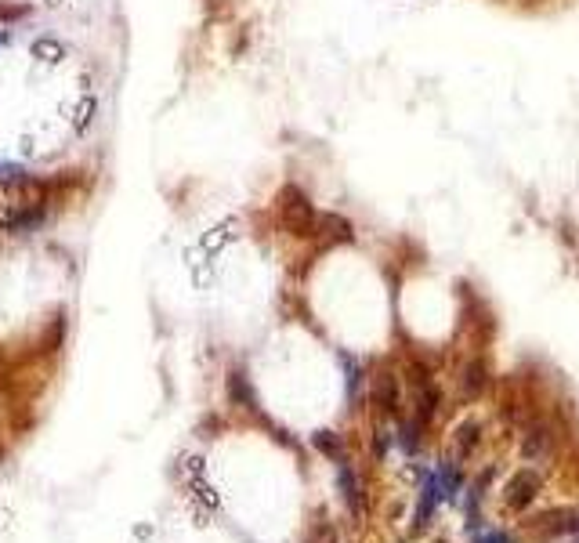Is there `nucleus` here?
Here are the masks:
<instances>
[{
  "instance_id": "obj_1",
  "label": "nucleus",
  "mask_w": 579,
  "mask_h": 543,
  "mask_svg": "<svg viewBox=\"0 0 579 543\" xmlns=\"http://www.w3.org/2000/svg\"><path fill=\"white\" fill-rule=\"evenodd\" d=\"M279 214H283L286 229L301 239L315 236V229H319V210L308 200V192H301L297 185H286V189L279 192Z\"/></svg>"
},
{
  "instance_id": "obj_2",
  "label": "nucleus",
  "mask_w": 579,
  "mask_h": 543,
  "mask_svg": "<svg viewBox=\"0 0 579 543\" xmlns=\"http://www.w3.org/2000/svg\"><path fill=\"white\" fill-rule=\"evenodd\" d=\"M489 4L511 11L518 19H554L561 11L576 8L579 0H489Z\"/></svg>"
},
{
  "instance_id": "obj_3",
  "label": "nucleus",
  "mask_w": 579,
  "mask_h": 543,
  "mask_svg": "<svg viewBox=\"0 0 579 543\" xmlns=\"http://www.w3.org/2000/svg\"><path fill=\"white\" fill-rule=\"evenodd\" d=\"M373 402H377L384 413L399 410V377H395V373H377V377H373Z\"/></svg>"
},
{
  "instance_id": "obj_4",
  "label": "nucleus",
  "mask_w": 579,
  "mask_h": 543,
  "mask_svg": "<svg viewBox=\"0 0 579 543\" xmlns=\"http://www.w3.org/2000/svg\"><path fill=\"white\" fill-rule=\"evenodd\" d=\"M337 478H341V493H344V504H348V511H352V515H359V511H362V493H359V478H355V471L348 464H341Z\"/></svg>"
},
{
  "instance_id": "obj_5",
  "label": "nucleus",
  "mask_w": 579,
  "mask_h": 543,
  "mask_svg": "<svg viewBox=\"0 0 579 543\" xmlns=\"http://www.w3.org/2000/svg\"><path fill=\"white\" fill-rule=\"evenodd\" d=\"M536 486H540V478L532 475V471H525L522 478H514L511 482V507H525L532 500V493H536Z\"/></svg>"
},
{
  "instance_id": "obj_6",
  "label": "nucleus",
  "mask_w": 579,
  "mask_h": 543,
  "mask_svg": "<svg viewBox=\"0 0 579 543\" xmlns=\"http://www.w3.org/2000/svg\"><path fill=\"white\" fill-rule=\"evenodd\" d=\"M228 391H232V399L243 402V410H257V395H254V388L247 384V377H243V373H232Z\"/></svg>"
},
{
  "instance_id": "obj_7",
  "label": "nucleus",
  "mask_w": 579,
  "mask_h": 543,
  "mask_svg": "<svg viewBox=\"0 0 579 543\" xmlns=\"http://www.w3.org/2000/svg\"><path fill=\"white\" fill-rule=\"evenodd\" d=\"M315 446H319V449H323V453H326V457H333V460H337V457H341V453H344V446H341V439H337V435H333V431H315Z\"/></svg>"
},
{
  "instance_id": "obj_8",
  "label": "nucleus",
  "mask_w": 579,
  "mask_h": 543,
  "mask_svg": "<svg viewBox=\"0 0 579 543\" xmlns=\"http://www.w3.org/2000/svg\"><path fill=\"white\" fill-rule=\"evenodd\" d=\"M475 435H478V424H460V428H456V449L467 453V449L475 446Z\"/></svg>"
},
{
  "instance_id": "obj_9",
  "label": "nucleus",
  "mask_w": 579,
  "mask_h": 543,
  "mask_svg": "<svg viewBox=\"0 0 579 543\" xmlns=\"http://www.w3.org/2000/svg\"><path fill=\"white\" fill-rule=\"evenodd\" d=\"M482 543H511V536H504V533H489Z\"/></svg>"
}]
</instances>
